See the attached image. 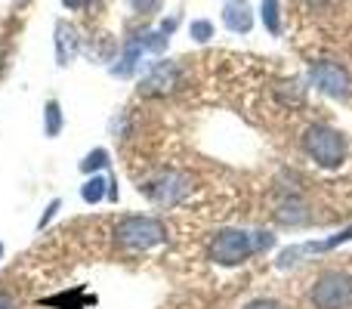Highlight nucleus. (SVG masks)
I'll use <instances>...</instances> for the list:
<instances>
[{
    "instance_id": "obj_9",
    "label": "nucleus",
    "mask_w": 352,
    "mask_h": 309,
    "mask_svg": "<svg viewBox=\"0 0 352 309\" xmlns=\"http://www.w3.org/2000/svg\"><path fill=\"white\" fill-rule=\"evenodd\" d=\"M223 22L229 31L235 34H248L254 28V12H250V3L248 0H229L223 10Z\"/></svg>"
},
{
    "instance_id": "obj_7",
    "label": "nucleus",
    "mask_w": 352,
    "mask_h": 309,
    "mask_svg": "<svg viewBox=\"0 0 352 309\" xmlns=\"http://www.w3.org/2000/svg\"><path fill=\"white\" fill-rule=\"evenodd\" d=\"M173 87H179V68L173 62H158L152 72L142 81V93L148 96H161V93H170Z\"/></svg>"
},
{
    "instance_id": "obj_3",
    "label": "nucleus",
    "mask_w": 352,
    "mask_h": 309,
    "mask_svg": "<svg viewBox=\"0 0 352 309\" xmlns=\"http://www.w3.org/2000/svg\"><path fill=\"white\" fill-rule=\"evenodd\" d=\"M303 149H306V155L316 158V161L322 164V167H337V164L343 161L346 142H343V136L337 134V130L316 124V127L306 130V136H303Z\"/></svg>"
},
{
    "instance_id": "obj_15",
    "label": "nucleus",
    "mask_w": 352,
    "mask_h": 309,
    "mask_svg": "<svg viewBox=\"0 0 352 309\" xmlns=\"http://www.w3.org/2000/svg\"><path fill=\"white\" fill-rule=\"evenodd\" d=\"M346 242H352V226H349V229H343L340 235L328 238V242H318V244H306V248H300V251H331V248H337V244H346Z\"/></svg>"
},
{
    "instance_id": "obj_17",
    "label": "nucleus",
    "mask_w": 352,
    "mask_h": 309,
    "mask_svg": "<svg viewBox=\"0 0 352 309\" xmlns=\"http://www.w3.org/2000/svg\"><path fill=\"white\" fill-rule=\"evenodd\" d=\"M130 3H133V10H136V12H155V10H158L161 0H130Z\"/></svg>"
},
{
    "instance_id": "obj_21",
    "label": "nucleus",
    "mask_w": 352,
    "mask_h": 309,
    "mask_svg": "<svg viewBox=\"0 0 352 309\" xmlns=\"http://www.w3.org/2000/svg\"><path fill=\"white\" fill-rule=\"evenodd\" d=\"M93 0H65V6H72V10H80V6H90Z\"/></svg>"
},
{
    "instance_id": "obj_8",
    "label": "nucleus",
    "mask_w": 352,
    "mask_h": 309,
    "mask_svg": "<svg viewBox=\"0 0 352 309\" xmlns=\"http://www.w3.org/2000/svg\"><path fill=\"white\" fill-rule=\"evenodd\" d=\"M78 53H80L78 28L72 22H59L56 25V59H59V65H72V59Z\"/></svg>"
},
{
    "instance_id": "obj_4",
    "label": "nucleus",
    "mask_w": 352,
    "mask_h": 309,
    "mask_svg": "<svg viewBox=\"0 0 352 309\" xmlns=\"http://www.w3.org/2000/svg\"><path fill=\"white\" fill-rule=\"evenodd\" d=\"M316 309H349L352 306V279L340 273H324L312 288Z\"/></svg>"
},
{
    "instance_id": "obj_22",
    "label": "nucleus",
    "mask_w": 352,
    "mask_h": 309,
    "mask_svg": "<svg viewBox=\"0 0 352 309\" xmlns=\"http://www.w3.org/2000/svg\"><path fill=\"white\" fill-rule=\"evenodd\" d=\"M309 6H322V3H328V0H306Z\"/></svg>"
},
{
    "instance_id": "obj_18",
    "label": "nucleus",
    "mask_w": 352,
    "mask_h": 309,
    "mask_svg": "<svg viewBox=\"0 0 352 309\" xmlns=\"http://www.w3.org/2000/svg\"><path fill=\"white\" fill-rule=\"evenodd\" d=\"M59 207H62V201H59V198H56V201H50V204H47V213H43V217H41V229L50 223V220L56 217V211H59Z\"/></svg>"
},
{
    "instance_id": "obj_16",
    "label": "nucleus",
    "mask_w": 352,
    "mask_h": 309,
    "mask_svg": "<svg viewBox=\"0 0 352 309\" xmlns=\"http://www.w3.org/2000/svg\"><path fill=\"white\" fill-rule=\"evenodd\" d=\"M188 31H192V37H195V41H201V43L213 37V25L207 22V19H198V22H192V28H188Z\"/></svg>"
},
{
    "instance_id": "obj_14",
    "label": "nucleus",
    "mask_w": 352,
    "mask_h": 309,
    "mask_svg": "<svg viewBox=\"0 0 352 309\" xmlns=\"http://www.w3.org/2000/svg\"><path fill=\"white\" fill-rule=\"evenodd\" d=\"M263 22H266L269 34L281 31V19H278V0H263Z\"/></svg>"
},
{
    "instance_id": "obj_23",
    "label": "nucleus",
    "mask_w": 352,
    "mask_h": 309,
    "mask_svg": "<svg viewBox=\"0 0 352 309\" xmlns=\"http://www.w3.org/2000/svg\"><path fill=\"white\" fill-rule=\"evenodd\" d=\"M0 260H3V244H0Z\"/></svg>"
},
{
    "instance_id": "obj_12",
    "label": "nucleus",
    "mask_w": 352,
    "mask_h": 309,
    "mask_svg": "<svg viewBox=\"0 0 352 309\" xmlns=\"http://www.w3.org/2000/svg\"><path fill=\"white\" fill-rule=\"evenodd\" d=\"M105 192H109V180H105V176H90V180L80 186V198H84L87 204H99V201L105 198Z\"/></svg>"
},
{
    "instance_id": "obj_1",
    "label": "nucleus",
    "mask_w": 352,
    "mask_h": 309,
    "mask_svg": "<svg viewBox=\"0 0 352 309\" xmlns=\"http://www.w3.org/2000/svg\"><path fill=\"white\" fill-rule=\"evenodd\" d=\"M272 242L275 238L263 235V232L250 235V232H241V229H226L210 242V260L219 263V266H238L248 257H254L256 251L272 248Z\"/></svg>"
},
{
    "instance_id": "obj_20",
    "label": "nucleus",
    "mask_w": 352,
    "mask_h": 309,
    "mask_svg": "<svg viewBox=\"0 0 352 309\" xmlns=\"http://www.w3.org/2000/svg\"><path fill=\"white\" fill-rule=\"evenodd\" d=\"M0 309H16L12 297H10V294H3V291H0Z\"/></svg>"
},
{
    "instance_id": "obj_11",
    "label": "nucleus",
    "mask_w": 352,
    "mask_h": 309,
    "mask_svg": "<svg viewBox=\"0 0 352 309\" xmlns=\"http://www.w3.org/2000/svg\"><path fill=\"white\" fill-rule=\"evenodd\" d=\"M62 127H65V118H62V105L56 103V99H50L47 109H43V134H47L50 140H56V136L62 134Z\"/></svg>"
},
{
    "instance_id": "obj_6",
    "label": "nucleus",
    "mask_w": 352,
    "mask_h": 309,
    "mask_svg": "<svg viewBox=\"0 0 352 309\" xmlns=\"http://www.w3.org/2000/svg\"><path fill=\"white\" fill-rule=\"evenodd\" d=\"M312 81L328 96H349V74L337 62H316L312 65Z\"/></svg>"
},
{
    "instance_id": "obj_13",
    "label": "nucleus",
    "mask_w": 352,
    "mask_h": 309,
    "mask_svg": "<svg viewBox=\"0 0 352 309\" xmlns=\"http://www.w3.org/2000/svg\"><path fill=\"white\" fill-rule=\"evenodd\" d=\"M109 167V152L105 149H93L90 155H84V161H80V173H93V170H102Z\"/></svg>"
},
{
    "instance_id": "obj_5",
    "label": "nucleus",
    "mask_w": 352,
    "mask_h": 309,
    "mask_svg": "<svg viewBox=\"0 0 352 309\" xmlns=\"http://www.w3.org/2000/svg\"><path fill=\"white\" fill-rule=\"evenodd\" d=\"M146 192H148V198H152L155 204L173 207V204H179L188 192H192V180H188L186 173H179V170H167V173L155 176V180L148 182Z\"/></svg>"
},
{
    "instance_id": "obj_10",
    "label": "nucleus",
    "mask_w": 352,
    "mask_h": 309,
    "mask_svg": "<svg viewBox=\"0 0 352 309\" xmlns=\"http://www.w3.org/2000/svg\"><path fill=\"white\" fill-rule=\"evenodd\" d=\"M142 53H146V47H142V41H140V37H133V41L127 43V50H124V56H121V65H115V68H111V72H115L118 78H130V74L136 72V65H140Z\"/></svg>"
},
{
    "instance_id": "obj_19",
    "label": "nucleus",
    "mask_w": 352,
    "mask_h": 309,
    "mask_svg": "<svg viewBox=\"0 0 352 309\" xmlns=\"http://www.w3.org/2000/svg\"><path fill=\"white\" fill-rule=\"evenodd\" d=\"M244 309H281L275 300H254V303H248Z\"/></svg>"
},
{
    "instance_id": "obj_2",
    "label": "nucleus",
    "mask_w": 352,
    "mask_h": 309,
    "mask_svg": "<svg viewBox=\"0 0 352 309\" xmlns=\"http://www.w3.org/2000/svg\"><path fill=\"white\" fill-rule=\"evenodd\" d=\"M164 223L155 217H124L115 226V242L124 251H152L158 244H164Z\"/></svg>"
}]
</instances>
